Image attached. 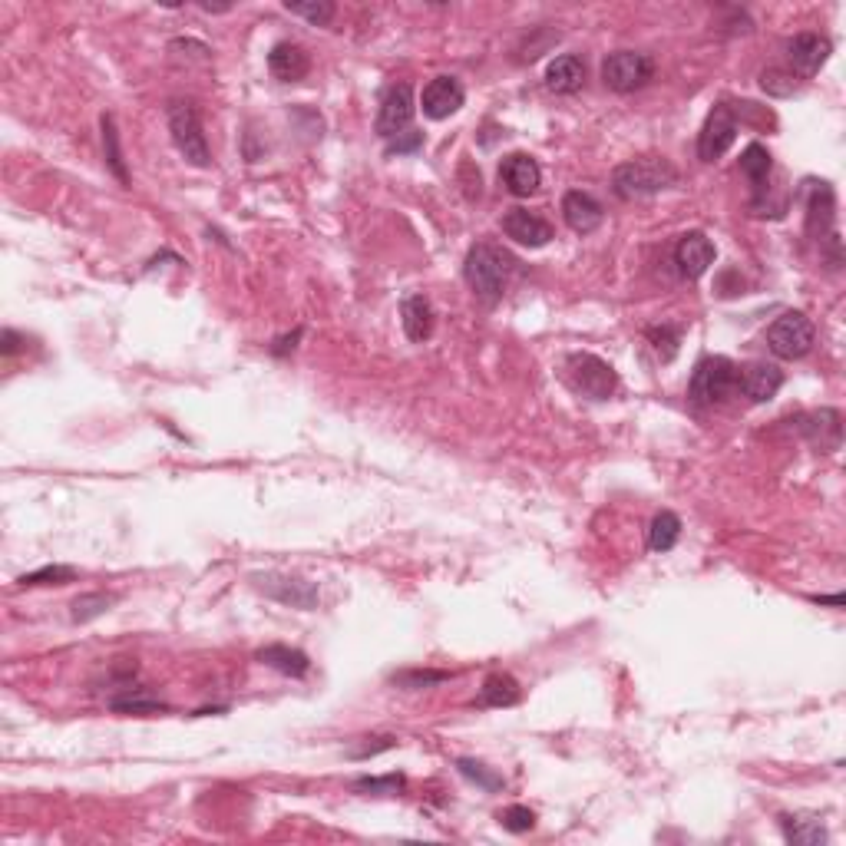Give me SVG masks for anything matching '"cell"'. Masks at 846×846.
<instances>
[{
	"instance_id": "1",
	"label": "cell",
	"mask_w": 846,
	"mask_h": 846,
	"mask_svg": "<svg viewBox=\"0 0 846 846\" xmlns=\"http://www.w3.org/2000/svg\"><path fill=\"white\" fill-rule=\"evenodd\" d=\"M509 271H513V258L500 252L496 245H473L466 252L463 278L473 288V295L486 301V305H496L506 295Z\"/></svg>"
},
{
	"instance_id": "2",
	"label": "cell",
	"mask_w": 846,
	"mask_h": 846,
	"mask_svg": "<svg viewBox=\"0 0 846 846\" xmlns=\"http://www.w3.org/2000/svg\"><path fill=\"white\" fill-rule=\"evenodd\" d=\"M678 182V172L668 159L648 156V159H632L622 162L612 172V189L618 199L635 202V199H648V195H658L671 189Z\"/></svg>"
},
{
	"instance_id": "3",
	"label": "cell",
	"mask_w": 846,
	"mask_h": 846,
	"mask_svg": "<svg viewBox=\"0 0 846 846\" xmlns=\"http://www.w3.org/2000/svg\"><path fill=\"white\" fill-rule=\"evenodd\" d=\"M169 133H172V143L182 153V159L192 162V166H212V153H209V143H205V133H202V119L199 110H195V103L189 100H176L169 106Z\"/></svg>"
},
{
	"instance_id": "4",
	"label": "cell",
	"mask_w": 846,
	"mask_h": 846,
	"mask_svg": "<svg viewBox=\"0 0 846 846\" xmlns=\"http://www.w3.org/2000/svg\"><path fill=\"white\" fill-rule=\"evenodd\" d=\"M734 387H737L734 361H728V357H704L691 374L688 397H691V404H698V407H714V404H721V400H728Z\"/></svg>"
},
{
	"instance_id": "5",
	"label": "cell",
	"mask_w": 846,
	"mask_h": 846,
	"mask_svg": "<svg viewBox=\"0 0 846 846\" xmlns=\"http://www.w3.org/2000/svg\"><path fill=\"white\" fill-rule=\"evenodd\" d=\"M566 381L576 394L589 400H609L618 387V374L609 361L595 354H569L566 357Z\"/></svg>"
},
{
	"instance_id": "6",
	"label": "cell",
	"mask_w": 846,
	"mask_h": 846,
	"mask_svg": "<svg viewBox=\"0 0 846 846\" xmlns=\"http://www.w3.org/2000/svg\"><path fill=\"white\" fill-rule=\"evenodd\" d=\"M813 338H817V331H813V321L804 311H784L767 328V347L777 357H784V361H800V357H807L813 347Z\"/></svg>"
},
{
	"instance_id": "7",
	"label": "cell",
	"mask_w": 846,
	"mask_h": 846,
	"mask_svg": "<svg viewBox=\"0 0 846 846\" xmlns=\"http://www.w3.org/2000/svg\"><path fill=\"white\" fill-rule=\"evenodd\" d=\"M655 77V63L648 53L638 50H615L602 63V83L615 93H635Z\"/></svg>"
},
{
	"instance_id": "8",
	"label": "cell",
	"mask_w": 846,
	"mask_h": 846,
	"mask_svg": "<svg viewBox=\"0 0 846 846\" xmlns=\"http://www.w3.org/2000/svg\"><path fill=\"white\" fill-rule=\"evenodd\" d=\"M734 139H737V116L728 103H718L698 133V159L701 162L721 159L734 146Z\"/></svg>"
},
{
	"instance_id": "9",
	"label": "cell",
	"mask_w": 846,
	"mask_h": 846,
	"mask_svg": "<svg viewBox=\"0 0 846 846\" xmlns=\"http://www.w3.org/2000/svg\"><path fill=\"white\" fill-rule=\"evenodd\" d=\"M414 90H410L407 83L400 86H390L384 103H381V113H377V136L381 139H397L400 133H407L410 123H414Z\"/></svg>"
},
{
	"instance_id": "10",
	"label": "cell",
	"mask_w": 846,
	"mask_h": 846,
	"mask_svg": "<svg viewBox=\"0 0 846 846\" xmlns=\"http://www.w3.org/2000/svg\"><path fill=\"white\" fill-rule=\"evenodd\" d=\"M833 212H837L833 189L827 182H813L810 202H807V232L820 235V242H830L833 252L840 255V238H837V229H833Z\"/></svg>"
},
{
	"instance_id": "11",
	"label": "cell",
	"mask_w": 846,
	"mask_h": 846,
	"mask_svg": "<svg viewBox=\"0 0 846 846\" xmlns=\"http://www.w3.org/2000/svg\"><path fill=\"white\" fill-rule=\"evenodd\" d=\"M830 50H833V43L823 34H797L787 43L790 67H794V73H800V77H817L823 63L830 60Z\"/></svg>"
},
{
	"instance_id": "12",
	"label": "cell",
	"mask_w": 846,
	"mask_h": 846,
	"mask_svg": "<svg viewBox=\"0 0 846 846\" xmlns=\"http://www.w3.org/2000/svg\"><path fill=\"white\" fill-rule=\"evenodd\" d=\"M737 387H741V394L751 400V404H767V400H774L777 390L784 387V371H777L774 364L754 361V364H747L744 371H737Z\"/></svg>"
},
{
	"instance_id": "13",
	"label": "cell",
	"mask_w": 846,
	"mask_h": 846,
	"mask_svg": "<svg viewBox=\"0 0 846 846\" xmlns=\"http://www.w3.org/2000/svg\"><path fill=\"white\" fill-rule=\"evenodd\" d=\"M463 100H466V90L457 77H437V80H430L427 86H423L420 106L430 119H447L460 110Z\"/></svg>"
},
{
	"instance_id": "14",
	"label": "cell",
	"mask_w": 846,
	"mask_h": 846,
	"mask_svg": "<svg viewBox=\"0 0 846 846\" xmlns=\"http://www.w3.org/2000/svg\"><path fill=\"white\" fill-rule=\"evenodd\" d=\"M714 255H718V248L704 232H688L685 238L678 242L675 248V265L685 278H701L704 271L714 265Z\"/></svg>"
},
{
	"instance_id": "15",
	"label": "cell",
	"mask_w": 846,
	"mask_h": 846,
	"mask_svg": "<svg viewBox=\"0 0 846 846\" xmlns=\"http://www.w3.org/2000/svg\"><path fill=\"white\" fill-rule=\"evenodd\" d=\"M503 232L513 238L516 245L542 248V245H549L552 225L542 219V215L529 212V209H509V212L503 215Z\"/></svg>"
},
{
	"instance_id": "16",
	"label": "cell",
	"mask_w": 846,
	"mask_h": 846,
	"mask_svg": "<svg viewBox=\"0 0 846 846\" xmlns=\"http://www.w3.org/2000/svg\"><path fill=\"white\" fill-rule=\"evenodd\" d=\"M500 179H503V186L513 195H519V199H529V195H536L539 186H542V169H539V162L533 156L513 153V156L503 159Z\"/></svg>"
},
{
	"instance_id": "17",
	"label": "cell",
	"mask_w": 846,
	"mask_h": 846,
	"mask_svg": "<svg viewBox=\"0 0 846 846\" xmlns=\"http://www.w3.org/2000/svg\"><path fill=\"white\" fill-rule=\"evenodd\" d=\"M258 589L271 599L295 605V609H314L318 605V585L305 579H288V576H258Z\"/></svg>"
},
{
	"instance_id": "18",
	"label": "cell",
	"mask_w": 846,
	"mask_h": 846,
	"mask_svg": "<svg viewBox=\"0 0 846 846\" xmlns=\"http://www.w3.org/2000/svg\"><path fill=\"white\" fill-rule=\"evenodd\" d=\"M562 219H566V225L572 232L589 235L602 225L605 212H602L599 199H592L589 192L572 189V192H566V199H562Z\"/></svg>"
},
{
	"instance_id": "19",
	"label": "cell",
	"mask_w": 846,
	"mask_h": 846,
	"mask_svg": "<svg viewBox=\"0 0 846 846\" xmlns=\"http://www.w3.org/2000/svg\"><path fill=\"white\" fill-rule=\"evenodd\" d=\"M268 70H271V77L281 80V83H298V80H305L308 77V70H311V60H308V53L298 47V43H275L268 53Z\"/></svg>"
},
{
	"instance_id": "20",
	"label": "cell",
	"mask_w": 846,
	"mask_h": 846,
	"mask_svg": "<svg viewBox=\"0 0 846 846\" xmlns=\"http://www.w3.org/2000/svg\"><path fill=\"white\" fill-rule=\"evenodd\" d=\"M582 83H585V63L576 57V53H562V57H556L549 63L546 86L552 93H562V96L579 93Z\"/></svg>"
},
{
	"instance_id": "21",
	"label": "cell",
	"mask_w": 846,
	"mask_h": 846,
	"mask_svg": "<svg viewBox=\"0 0 846 846\" xmlns=\"http://www.w3.org/2000/svg\"><path fill=\"white\" fill-rule=\"evenodd\" d=\"M780 830H784L787 843H797V846L827 843V827L820 823V817H807V813H784V817H780Z\"/></svg>"
},
{
	"instance_id": "22",
	"label": "cell",
	"mask_w": 846,
	"mask_h": 846,
	"mask_svg": "<svg viewBox=\"0 0 846 846\" xmlns=\"http://www.w3.org/2000/svg\"><path fill=\"white\" fill-rule=\"evenodd\" d=\"M400 318H404V331L410 341H427L433 334V305L423 295H410L400 305Z\"/></svg>"
},
{
	"instance_id": "23",
	"label": "cell",
	"mask_w": 846,
	"mask_h": 846,
	"mask_svg": "<svg viewBox=\"0 0 846 846\" xmlns=\"http://www.w3.org/2000/svg\"><path fill=\"white\" fill-rule=\"evenodd\" d=\"M258 661L268 668H275L281 671V675H288V678H305L308 675V668H311V661L305 652H298V648H288V645H268L258 652Z\"/></svg>"
},
{
	"instance_id": "24",
	"label": "cell",
	"mask_w": 846,
	"mask_h": 846,
	"mask_svg": "<svg viewBox=\"0 0 846 846\" xmlns=\"http://www.w3.org/2000/svg\"><path fill=\"white\" fill-rule=\"evenodd\" d=\"M804 433L810 437L813 447H820L823 453H833L840 447V414L837 410H820L804 420Z\"/></svg>"
},
{
	"instance_id": "25",
	"label": "cell",
	"mask_w": 846,
	"mask_h": 846,
	"mask_svg": "<svg viewBox=\"0 0 846 846\" xmlns=\"http://www.w3.org/2000/svg\"><path fill=\"white\" fill-rule=\"evenodd\" d=\"M770 169H774V159H770V153H767V146H761V143H751L741 153V172L747 179H751V186H754V192L761 195L764 189H767V179H770Z\"/></svg>"
},
{
	"instance_id": "26",
	"label": "cell",
	"mask_w": 846,
	"mask_h": 846,
	"mask_svg": "<svg viewBox=\"0 0 846 846\" xmlns=\"http://www.w3.org/2000/svg\"><path fill=\"white\" fill-rule=\"evenodd\" d=\"M480 701L486 708H509V704L519 701V685L513 675H490L483 685Z\"/></svg>"
},
{
	"instance_id": "27",
	"label": "cell",
	"mask_w": 846,
	"mask_h": 846,
	"mask_svg": "<svg viewBox=\"0 0 846 846\" xmlns=\"http://www.w3.org/2000/svg\"><path fill=\"white\" fill-rule=\"evenodd\" d=\"M681 539V519L675 513H658L648 529V546L652 552H668L675 549V542Z\"/></svg>"
},
{
	"instance_id": "28",
	"label": "cell",
	"mask_w": 846,
	"mask_h": 846,
	"mask_svg": "<svg viewBox=\"0 0 846 846\" xmlns=\"http://www.w3.org/2000/svg\"><path fill=\"white\" fill-rule=\"evenodd\" d=\"M110 708L113 711H126V714H156V711H166V701H159L149 691L139 688L136 694L129 691V694H119V698H113Z\"/></svg>"
},
{
	"instance_id": "29",
	"label": "cell",
	"mask_w": 846,
	"mask_h": 846,
	"mask_svg": "<svg viewBox=\"0 0 846 846\" xmlns=\"http://www.w3.org/2000/svg\"><path fill=\"white\" fill-rule=\"evenodd\" d=\"M103 149H106V162H110V169H113V176L123 182H129L126 176V166H123V153H119V133H116V119L113 116H103Z\"/></svg>"
},
{
	"instance_id": "30",
	"label": "cell",
	"mask_w": 846,
	"mask_h": 846,
	"mask_svg": "<svg viewBox=\"0 0 846 846\" xmlns=\"http://www.w3.org/2000/svg\"><path fill=\"white\" fill-rule=\"evenodd\" d=\"M116 602V595H106V592H90V595H80L77 602H73V622H90V618L110 612V605Z\"/></svg>"
},
{
	"instance_id": "31",
	"label": "cell",
	"mask_w": 846,
	"mask_h": 846,
	"mask_svg": "<svg viewBox=\"0 0 846 846\" xmlns=\"http://www.w3.org/2000/svg\"><path fill=\"white\" fill-rule=\"evenodd\" d=\"M648 341L655 344V351L661 361H671V357L678 354V341H681V328H675V324H661V328H648Z\"/></svg>"
},
{
	"instance_id": "32",
	"label": "cell",
	"mask_w": 846,
	"mask_h": 846,
	"mask_svg": "<svg viewBox=\"0 0 846 846\" xmlns=\"http://www.w3.org/2000/svg\"><path fill=\"white\" fill-rule=\"evenodd\" d=\"M457 770H460L466 780H473L476 787L490 790V794H493V790H503V787H506V780H503L500 774H490V770H486L483 764L466 761V757H460V761H457Z\"/></svg>"
},
{
	"instance_id": "33",
	"label": "cell",
	"mask_w": 846,
	"mask_h": 846,
	"mask_svg": "<svg viewBox=\"0 0 846 846\" xmlns=\"http://www.w3.org/2000/svg\"><path fill=\"white\" fill-rule=\"evenodd\" d=\"M77 579V569L70 566H43L37 572H30V576H20V585H67Z\"/></svg>"
},
{
	"instance_id": "34",
	"label": "cell",
	"mask_w": 846,
	"mask_h": 846,
	"mask_svg": "<svg viewBox=\"0 0 846 846\" xmlns=\"http://www.w3.org/2000/svg\"><path fill=\"white\" fill-rule=\"evenodd\" d=\"M288 14H295V17H305L311 20L314 27H324V24H331V17H334V4H328V0H311V4H285Z\"/></svg>"
},
{
	"instance_id": "35",
	"label": "cell",
	"mask_w": 846,
	"mask_h": 846,
	"mask_svg": "<svg viewBox=\"0 0 846 846\" xmlns=\"http://www.w3.org/2000/svg\"><path fill=\"white\" fill-rule=\"evenodd\" d=\"M407 780L404 774H387V777H361L354 780V790H364V794H397L404 790Z\"/></svg>"
},
{
	"instance_id": "36",
	"label": "cell",
	"mask_w": 846,
	"mask_h": 846,
	"mask_svg": "<svg viewBox=\"0 0 846 846\" xmlns=\"http://www.w3.org/2000/svg\"><path fill=\"white\" fill-rule=\"evenodd\" d=\"M500 823L509 830V833H529L536 827V813L523 807V804H513V807H506L500 813Z\"/></svg>"
},
{
	"instance_id": "37",
	"label": "cell",
	"mask_w": 846,
	"mask_h": 846,
	"mask_svg": "<svg viewBox=\"0 0 846 846\" xmlns=\"http://www.w3.org/2000/svg\"><path fill=\"white\" fill-rule=\"evenodd\" d=\"M450 671H404V675H397L394 681L404 688H430V685H440V681H447Z\"/></svg>"
},
{
	"instance_id": "38",
	"label": "cell",
	"mask_w": 846,
	"mask_h": 846,
	"mask_svg": "<svg viewBox=\"0 0 846 846\" xmlns=\"http://www.w3.org/2000/svg\"><path fill=\"white\" fill-rule=\"evenodd\" d=\"M761 86L774 96H790L794 93V77H790V73H780V70H764Z\"/></svg>"
},
{
	"instance_id": "39",
	"label": "cell",
	"mask_w": 846,
	"mask_h": 846,
	"mask_svg": "<svg viewBox=\"0 0 846 846\" xmlns=\"http://www.w3.org/2000/svg\"><path fill=\"white\" fill-rule=\"evenodd\" d=\"M423 146V133H414V129H407V133H400L397 139H390L387 143V153H417Z\"/></svg>"
},
{
	"instance_id": "40",
	"label": "cell",
	"mask_w": 846,
	"mask_h": 846,
	"mask_svg": "<svg viewBox=\"0 0 846 846\" xmlns=\"http://www.w3.org/2000/svg\"><path fill=\"white\" fill-rule=\"evenodd\" d=\"M394 744H397L394 737H381V744H364L361 751H351V757H354V761H364V757H374V754H381V751H390Z\"/></svg>"
},
{
	"instance_id": "41",
	"label": "cell",
	"mask_w": 846,
	"mask_h": 846,
	"mask_svg": "<svg viewBox=\"0 0 846 846\" xmlns=\"http://www.w3.org/2000/svg\"><path fill=\"white\" fill-rule=\"evenodd\" d=\"M0 341H4V344H0V354H4V357H14L20 351V334L17 331L7 328L4 334H0Z\"/></svg>"
},
{
	"instance_id": "42",
	"label": "cell",
	"mask_w": 846,
	"mask_h": 846,
	"mask_svg": "<svg viewBox=\"0 0 846 846\" xmlns=\"http://www.w3.org/2000/svg\"><path fill=\"white\" fill-rule=\"evenodd\" d=\"M298 338H301V328H298L295 334H291V338L275 341V347H271V351H275V354H288V347H291V351H295V341H298Z\"/></svg>"
},
{
	"instance_id": "43",
	"label": "cell",
	"mask_w": 846,
	"mask_h": 846,
	"mask_svg": "<svg viewBox=\"0 0 846 846\" xmlns=\"http://www.w3.org/2000/svg\"><path fill=\"white\" fill-rule=\"evenodd\" d=\"M813 602H820V605H843V595H830V599H827V595H823V599H820V595H813Z\"/></svg>"
}]
</instances>
